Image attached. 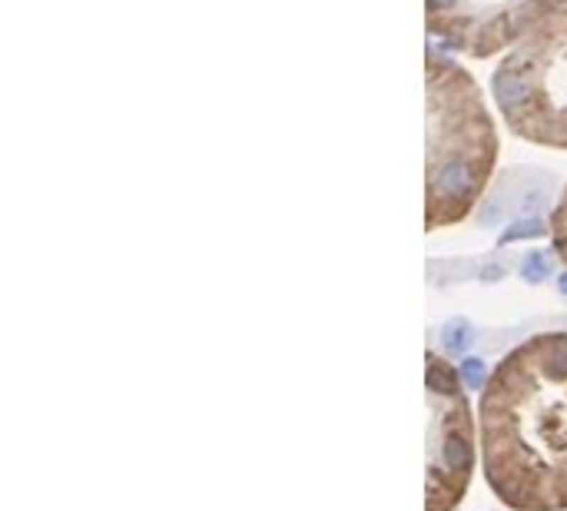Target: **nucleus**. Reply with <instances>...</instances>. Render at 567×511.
<instances>
[{
    "instance_id": "20e7f679",
    "label": "nucleus",
    "mask_w": 567,
    "mask_h": 511,
    "mask_svg": "<svg viewBox=\"0 0 567 511\" xmlns=\"http://www.w3.org/2000/svg\"><path fill=\"white\" fill-rule=\"evenodd\" d=\"M425 382L431 399L425 511H455L475 468V419L461 378L445 358L428 356Z\"/></svg>"
},
{
    "instance_id": "7ed1b4c3",
    "label": "nucleus",
    "mask_w": 567,
    "mask_h": 511,
    "mask_svg": "<svg viewBox=\"0 0 567 511\" xmlns=\"http://www.w3.org/2000/svg\"><path fill=\"white\" fill-rule=\"evenodd\" d=\"M491 93L517 140L567 153V7L505 50L491 73Z\"/></svg>"
},
{
    "instance_id": "39448f33",
    "label": "nucleus",
    "mask_w": 567,
    "mask_h": 511,
    "mask_svg": "<svg viewBox=\"0 0 567 511\" xmlns=\"http://www.w3.org/2000/svg\"><path fill=\"white\" fill-rule=\"evenodd\" d=\"M561 7L567 0H425V27L461 57L488 60Z\"/></svg>"
},
{
    "instance_id": "423d86ee",
    "label": "nucleus",
    "mask_w": 567,
    "mask_h": 511,
    "mask_svg": "<svg viewBox=\"0 0 567 511\" xmlns=\"http://www.w3.org/2000/svg\"><path fill=\"white\" fill-rule=\"evenodd\" d=\"M547 233H551V246H554L557 259L567 266V186L561 199L554 203V209H551V216H547Z\"/></svg>"
},
{
    "instance_id": "f257e3e1",
    "label": "nucleus",
    "mask_w": 567,
    "mask_h": 511,
    "mask_svg": "<svg viewBox=\"0 0 567 511\" xmlns=\"http://www.w3.org/2000/svg\"><path fill=\"white\" fill-rule=\"evenodd\" d=\"M481 468L511 511H567V332H541L488 375Z\"/></svg>"
},
{
    "instance_id": "f03ea898",
    "label": "nucleus",
    "mask_w": 567,
    "mask_h": 511,
    "mask_svg": "<svg viewBox=\"0 0 567 511\" xmlns=\"http://www.w3.org/2000/svg\"><path fill=\"white\" fill-rule=\"evenodd\" d=\"M425 229H445L471 216L497 163V126L481 87L451 57L425 53Z\"/></svg>"
}]
</instances>
